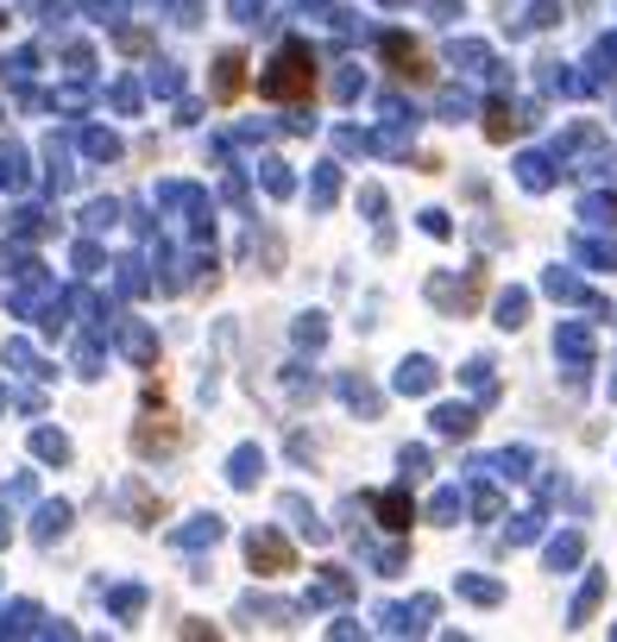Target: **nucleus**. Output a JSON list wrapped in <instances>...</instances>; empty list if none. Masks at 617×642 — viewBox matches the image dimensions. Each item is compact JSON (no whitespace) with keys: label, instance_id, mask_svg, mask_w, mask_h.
Returning <instances> with one entry per match:
<instances>
[{"label":"nucleus","instance_id":"nucleus-1","mask_svg":"<svg viewBox=\"0 0 617 642\" xmlns=\"http://www.w3.org/2000/svg\"><path fill=\"white\" fill-rule=\"evenodd\" d=\"M308 89H315V57H308L303 45H283L278 63L258 77V95H265V102H303Z\"/></svg>","mask_w":617,"mask_h":642},{"label":"nucleus","instance_id":"nucleus-4","mask_svg":"<svg viewBox=\"0 0 617 642\" xmlns=\"http://www.w3.org/2000/svg\"><path fill=\"white\" fill-rule=\"evenodd\" d=\"M385 57L404 70V77H422V51H416V45H404V38H385Z\"/></svg>","mask_w":617,"mask_h":642},{"label":"nucleus","instance_id":"nucleus-2","mask_svg":"<svg viewBox=\"0 0 617 642\" xmlns=\"http://www.w3.org/2000/svg\"><path fill=\"white\" fill-rule=\"evenodd\" d=\"M240 82H246V57L228 51V57H221V77H214V95H221V102H233V95H240Z\"/></svg>","mask_w":617,"mask_h":642},{"label":"nucleus","instance_id":"nucleus-5","mask_svg":"<svg viewBox=\"0 0 617 642\" xmlns=\"http://www.w3.org/2000/svg\"><path fill=\"white\" fill-rule=\"evenodd\" d=\"M379 511H385L391 529H410V498H404V491H385V498H379Z\"/></svg>","mask_w":617,"mask_h":642},{"label":"nucleus","instance_id":"nucleus-3","mask_svg":"<svg viewBox=\"0 0 617 642\" xmlns=\"http://www.w3.org/2000/svg\"><path fill=\"white\" fill-rule=\"evenodd\" d=\"M253 567H271V573H283V567H290V541L258 536V541H253Z\"/></svg>","mask_w":617,"mask_h":642}]
</instances>
